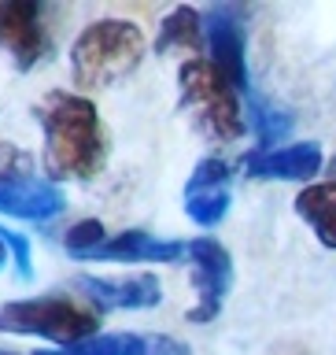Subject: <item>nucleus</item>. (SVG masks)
<instances>
[{
  "instance_id": "nucleus-11",
  "label": "nucleus",
  "mask_w": 336,
  "mask_h": 355,
  "mask_svg": "<svg viewBox=\"0 0 336 355\" xmlns=\"http://www.w3.org/2000/svg\"><path fill=\"white\" fill-rule=\"evenodd\" d=\"M321 148L315 141L285 144V148L270 152H248L244 155V171L263 182H310L321 171Z\"/></svg>"
},
{
  "instance_id": "nucleus-13",
  "label": "nucleus",
  "mask_w": 336,
  "mask_h": 355,
  "mask_svg": "<svg viewBox=\"0 0 336 355\" xmlns=\"http://www.w3.org/2000/svg\"><path fill=\"white\" fill-rule=\"evenodd\" d=\"M188 255V244L182 241H159L144 230H122L107 237L89 259H115V263H177Z\"/></svg>"
},
{
  "instance_id": "nucleus-8",
  "label": "nucleus",
  "mask_w": 336,
  "mask_h": 355,
  "mask_svg": "<svg viewBox=\"0 0 336 355\" xmlns=\"http://www.w3.org/2000/svg\"><path fill=\"white\" fill-rule=\"evenodd\" d=\"M229 163L226 159H200L193 178L185 182V215L204 230H215L229 215Z\"/></svg>"
},
{
  "instance_id": "nucleus-14",
  "label": "nucleus",
  "mask_w": 336,
  "mask_h": 355,
  "mask_svg": "<svg viewBox=\"0 0 336 355\" xmlns=\"http://www.w3.org/2000/svg\"><path fill=\"white\" fill-rule=\"evenodd\" d=\"M296 215L315 230V237L336 252V178L315 182L296 196Z\"/></svg>"
},
{
  "instance_id": "nucleus-4",
  "label": "nucleus",
  "mask_w": 336,
  "mask_h": 355,
  "mask_svg": "<svg viewBox=\"0 0 336 355\" xmlns=\"http://www.w3.org/2000/svg\"><path fill=\"white\" fill-rule=\"evenodd\" d=\"M100 329V311L74 296H37V300H11L0 307V333H26L44 337L63 348H74Z\"/></svg>"
},
{
  "instance_id": "nucleus-20",
  "label": "nucleus",
  "mask_w": 336,
  "mask_h": 355,
  "mask_svg": "<svg viewBox=\"0 0 336 355\" xmlns=\"http://www.w3.org/2000/svg\"><path fill=\"white\" fill-rule=\"evenodd\" d=\"M329 171H333V174H336V155H333V159H329Z\"/></svg>"
},
{
  "instance_id": "nucleus-2",
  "label": "nucleus",
  "mask_w": 336,
  "mask_h": 355,
  "mask_svg": "<svg viewBox=\"0 0 336 355\" xmlns=\"http://www.w3.org/2000/svg\"><path fill=\"white\" fill-rule=\"evenodd\" d=\"M144 33L130 19H100L74 37L71 74L78 89H111L141 67Z\"/></svg>"
},
{
  "instance_id": "nucleus-16",
  "label": "nucleus",
  "mask_w": 336,
  "mask_h": 355,
  "mask_svg": "<svg viewBox=\"0 0 336 355\" xmlns=\"http://www.w3.org/2000/svg\"><path fill=\"white\" fill-rule=\"evenodd\" d=\"M251 122H255V133H259V152H270V144L288 137L292 126H296V119L288 115L285 107H277V104H270V100H263V96L251 100Z\"/></svg>"
},
{
  "instance_id": "nucleus-5",
  "label": "nucleus",
  "mask_w": 336,
  "mask_h": 355,
  "mask_svg": "<svg viewBox=\"0 0 336 355\" xmlns=\"http://www.w3.org/2000/svg\"><path fill=\"white\" fill-rule=\"evenodd\" d=\"M67 207L60 185L37 174V163L19 144H0V215L48 222Z\"/></svg>"
},
{
  "instance_id": "nucleus-12",
  "label": "nucleus",
  "mask_w": 336,
  "mask_h": 355,
  "mask_svg": "<svg viewBox=\"0 0 336 355\" xmlns=\"http://www.w3.org/2000/svg\"><path fill=\"white\" fill-rule=\"evenodd\" d=\"M37 355H193L185 340L166 333H96L74 348L37 352Z\"/></svg>"
},
{
  "instance_id": "nucleus-15",
  "label": "nucleus",
  "mask_w": 336,
  "mask_h": 355,
  "mask_svg": "<svg viewBox=\"0 0 336 355\" xmlns=\"http://www.w3.org/2000/svg\"><path fill=\"white\" fill-rule=\"evenodd\" d=\"M207 44V33H204V15H200L196 8H174L170 15L163 19V26H159V37H155V52L166 55V52H174V49H182V52H200Z\"/></svg>"
},
{
  "instance_id": "nucleus-18",
  "label": "nucleus",
  "mask_w": 336,
  "mask_h": 355,
  "mask_svg": "<svg viewBox=\"0 0 336 355\" xmlns=\"http://www.w3.org/2000/svg\"><path fill=\"white\" fill-rule=\"evenodd\" d=\"M0 241L8 244V255L15 259V274L22 277V282H30L33 277V259H30V241L22 237V233L15 230H8V226H0Z\"/></svg>"
},
{
  "instance_id": "nucleus-19",
  "label": "nucleus",
  "mask_w": 336,
  "mask_h": 355,
  "mask_svg": "<svg viewBox=\"0 0 336 355\" xmlns=\"http://www.w3.org/2000/svg\"><path fill=\"white\" fill-rule=\"evenodd\" d=\"M4 263H8V244L0 241V270H4Z\"/></svg>"
},
{
  "instance_id": "nucleus-10",
  "label": "nucleus",
  "mask_w": 336,
  "mask_h": 355,
  "mask_svg": "<svg viewBox=\"0 0 336 355\" xmlns=\"http://www.w3.org/2000/svg\"><path fill=\"white\" fill-rule=\"evenodd\" d=\"M74 288L93 300L100 307H118V311H148L163 300V285L159 277L141 270V274H122V277H96V274H82L74 277Z\"/></svg>"
},
{
  "instance_id": "nucleus-3",
  "label": "nucleus",
  "mask_w": 336,
  "mask_h": 355,
  "mask_svg": "<svg viewBox=\"0 0 336 355\" xmlns=\"http://www.w3.org/2000/svg\"><path fill=\"white\" fill-rule=\"evenodd\" d=\"M182 107L193 115L196 130L211 141H240L244 137V107L240 93L211 60H185L177 67Z\"/></svg>"
},
{
  "instance_id": "nucleus-17",
  "label": "nucleus",
  "mask_w": 336,
  "mask_h": 355,
  "mask_svg": "<svg viewBox=\"0 0 336 355\" xmlns=\"http://www.w3.org/2000/svg\"><path fill=\"white\" fill-rule=\"evenodd\" d=\"M107 237H111V233H104V222L82 218V222H74V226L63 233V248H67L71 259H89V255H93Z\"/></svg>"
},
{
  "instance_id": "nucleus-1",
  "label": "nucleus",
  "mask_w": 336,
  "mask_h": 355,
  "mask_svg": "<svg viewBox=\"0 0 336 355\" xmlns=\"http://www.w3.org/2000/svg\"><path fill=\"white\" fill-rule=\"evenodd\" d=\"M44 133V171L52 182H93L111 155V137L89 96L52 89L33 104Z\"/></svg>"
},
{
  "instance_id": "nucleus-21",
  "label": "nucleus",
  "mask_w": 336,
  "mask_h": 355,
  "mask_svg": "<svg viewBox=\"0 0 336 355\" xmlns=\"http://www.w3.org/2000/svg\"><path fill=\"white\" fill-rule=\"evenodd\" d=\"M0 355H15V352H0Z\"/></svg>"
},
{
  "instance_id": "nucleus-6",
  "label": "nucleus",
  "mask_w": 336,
  "mask_h": 355,
  "mask_svg": "<svg viewBox=\"0 0 336 355\" xmlns=\"http://www.w3.org/2000/svg\"><path fill=\"white\" fill-rule=\"evenodd\" d=\"M188 266H193V288H196V307L188 311V322L207 326L222 315V304L233 285V255L215 237H196L188 241Z\"/></svg>"
},
{
  "instance_id": "nucleus-7",
  "label": "nucleus",
  "mask_w": 336,
  "mask_h": 355,
  "mask_svg": "<svg viewBox=\"0 0 336 355\" xmlns=\"http://www.w3.org/2000/svg\"><path fill=\"white\" fill-rule=\"evenodd\" d=\"M44 15L48 4L41 0H0V49L11 52L19 71H33L55 49Z\"/></svg>"
},
{
  "instance_id": "nucleus-9",
  "label": "nucleus",
  "mask_w": 336,
  "mask_h": 355,
  "mask_svg": "<svg viewBox=\"0 0 336 355\" xmlns=\"http://www.w3.org/2000/svg\"><path fill=\"white\" fill-rule=\"evenodd\" d=\"M204 33H207V52L211 63L229 78L233 85L248 89V63H244V22L240 8H211L204 15Z\"/></svg>"
}]
</instances>
